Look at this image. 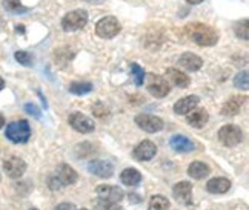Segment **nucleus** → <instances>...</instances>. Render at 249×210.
<instances>
[{
    "label": "nucleus",
    "mask_w": 249,
    "mask_h": 210,
    "mask_svg": "<svg viewBox=\"0 0 249 210\" xmlns=\"http://www.w3.org/2000/svg\"><path fill=\"white\" fill-rule=\"evenodd\" d=\"M131 75L134 77V83H136V86H142L143 81H145V77H146L145 71H143V68L139 66L137 63H131Z\"/></svg>",
    "instance_id": "cd10ccee"
},
{
    "label": "nucleus",
    "mask_w": 249,
    "mask_h": 210,
    "mask_svg": "<svg viewBox=\"0 0 249 210\" xmlns=\"http://www.w3.org/2000/svg\"><path fill=\"white\" fill-rule=\"evenodd\" d=\"M178 63L181 68H185L189 72H196L198 69H202V66H203L202 57H198L197 54H193V52H185L178 59Z\"/></svg>",
    "instance_id": "dca6fc26"
},
{
    "label": "nucleus",
    "mask_w": 249,
    "mask_h": 210,
    "mask_svg": "<svg viewBox=\"0 0 249 210\" xmlns=\"http://www.w3.org/2000/svg\"><path fill=\"white\" fill-rule=\"evenodd\" d=\"M209 174H211L209 166L202 163V161H194V163H191L188 167V175L194 179H203Z\"/></svg>",
    "instance_id": "5701e85b"
},
{
    "label": "nucleus",
    "mask_w": 249,
    "mask_h": 210,
    "mask_svg": "<svg viewBox=\"0 0 249 210\" xmlns=\"http://www.w3.org/2000/svg\"><path fill=\"white\" fill-rule=\"evenodd\" d=\"M2 3H3V8L6 9L8 13L16 14V16H18V14H25V13L30 11V8L23 6L20 0H3Z\"/></svg>",
    "instance_id": "393cba45"
},
{
    "label": "nucleus",
    "mask_w": 249,
    "mask_h": 210,
    "mask_svg": "<svg viewBox=\"0 0 249 210\" xmlns=\"http://www.w3.org/2000/svg\"><path fill=\"white\" fill-rule=\"evenodd\" d=\"M186 2H188L189 5H198V3H202L203 0H186Z\"/></svg>",
    "instance_id": "c9c22d12"
},
{
    "label": "nucleus",
    "mask_w": 249,
    "mask_h": 210,
    "mask_svg": "<svg viewBox=\"0 0 249 210\" xmlns=\"http://www.w3.org/2000/svg\"><path fill=\"white\" fill-rule=\"evenodd\" d=\"M186 35L198 46H214L218 42V32L206 23L194 22L186 26Z\"/></svg>",
    "instance_id": "f257e3e1"
},
{
    "label": "nucleus",
    "mask_w": 249,
    "mask_h": 210,
    "mask_svg": "<svg viewBox=\"0 0 249 210\" xmlns=\"http://www.w3.org/2000/svg\"><path fill=\"white\" fill-rule=\"evenodd\" d=\"M55 210H75L74 204H70V203H62L55 207Z\"/></svg>",
    "instance_id": "72a5a7b5"
},
{
    "label": "nucleus",
    "mask_w": 249,
    "mask_h": 210,
    "mask_svg": "<svg viewBox=\"0 0 249 210\" xmlns=\"http://www.w3.org/2000/svg\"><path fill=\"white\" fill-rule=\"evenodd\" d=\"M5 126V117L2 115V113H0V129H2Z\"/></svg>",
    "instance_id": "e433bc0d"
},
{
    "label": "nucleus",
    "mask_w": 249,
    "mask_h": 210,
    "mask_svg": "<svg viewBox=\"0 0 249 210\" xmlns=\"http://www.w3.org/2000/svg\"><path fill=\"white\" fill-rule=\"evenodd\" d=\"M120 181L124 186H129V187L139 186L142 183V174L137 169L128 167V169H124L120 174Z\"/></svg>",
    "instance_id": "4be33fe9"
},
{
    "label": "nucleus",
    "mask_w": 249,
    "mask_h": 210,
    "mask_svg": "<svg viewBox=\"0 0 249 210\" xmlns=\"http://www.w3.org/2000/svg\"><path fill=\"white\" fill-rule=\"evenodd\" d=\"M25 111L30 113V115H33L34 118H40L42 117V113H40V109L36 106V104L33 103H26L25 104Z\"/></svg>",
    "instance_id": "2f4dec72"
},
{
    "label": "nucleus",
    "mask_w": 249,
    "mask_h": 210,
    "mask_svg": "<svg viewBox=\"0 0 249 210\" xmlns=\"http://www.w3.org/2000/svg\"><path fill=\"white\" fill-rule=\"evenodd\" d=\"M14 59L17 60V63H20L23 66H33V55L28 51H17L14 54Z\"/></svg>",
    "instance_id": "c756f323"
},
{
    "label": "nucleus",
    "mask_w": 249,
    "mask_h": 210,
    "mask_svg": "<svg viewBox=\"0 0 249 210\" xmlns=\"http://www.w3.org/2000/svg\"><path fill=\"white\" fill-rule=\"evenodd\" d=\"M169 146L174 149L176 152H181V154H186V152H193L196 149V145L185 135H174L169 140Z\"/></svg>",
    "instance_id": "aec40b11"
},
{
    "label": "nucleus",
    "mask_w": 249,
    "mask_h": 210,
    "mask_svg": "<svg viewBox=\"0 0 249 210\" xmlns=\"http://www.w3.org/2000/svg\"><path fill=\"white\" fill-rule=\"evenodd\" d=\"M99 207L102 210H122V207L117 203H109V201H103V199H99Z\"/></svg>",
    "instance_id": "473e14b6"
},
{
    "label": "nucleus",
    "mask_w": 249,
    "mask_h": 210,
    "mask_svg": "<svg viewBox=\"0 0 249 210\" xmlns=\"http://www.w3.org/2000/svg\"><path fill=\"white\" fill-rule=\"evenodd\" d=\"M85 2H88V3H102L103 0H85Z\"/></svg>",
    "instance_id": "4c0bfd02"
},
{
    "label": "nucleus",
    "mask_w": 249,
    "mask_h": 210,
    "mask_svg": "<svg viewBox=\"0 0 249 210\" xmlns=\"http://www.w3.org/2000/svg\"><path fill=\"white\" fill-rule=\"evenodd\" d=\"M88 170L99 178H111L114 175V166L105 160H91L88 163Z\"/></svg>",
    "instance_id": "4468645a"
},
{
    "label": "nucleus",
    "mask_w": 249,
    "mask_h": 210,
    "mask_svg": "<svg viewBox=\"0 0 249 210\" xmlns=\"http://www.w3.org/2000/svg\"><path fill=\"white\" fill-rule=\"evenodd\" d=\"M218 140L226 147H235L243 141V132L235 125H225L218 130Z\"/></svg>",
    "instance_id": "423d86ee"
},
{
    "label": "nucleus",
    "mask_w": 249,
    "mask_h": 210,
    "mask_svg": "<svg viewBox=\"0 0 249 210\" xmlns=\"http://www.w3.org/2000/svg\"><path fill=\"white\" fill-rule=\"evenodd\" d=\"M79 179L77 172H75L71 166L68 164H60L57 167L55 174L50 177L48 179V186H50L51 190H57V189H62L65 186H71L75 184Z\"/></svg>",
    "instance_id": "f03ea898"
},
{
    "label": "nucleus",
    "mask_w": 249,
    "mask_h": 210,
    "mask_svg": "<svg viewBox=\"0 0 249 210\" xmlns=\"http://www.w3.org/2000/svg\"><path fill=\"white\" fill-rule=\"evenodd\" d=\"M234 86L242 91H248L249 89V77H248V72L243 71V72H238L234 79Z\"/></svg>",
    "instance_id": "c85d7f7f"
},
{
    "label": "nucleus",
    "mask_w": 249,
    "mask_h": 210,
    "mask_svg": "<svg viewBox=\"0 0 249 210\" xmlns=\"http://www.w3.org/2000/svg\"><path fill=\"white\" fill-rule=\"evenodd\" d=\"M92 89H94V86L89 81H72L68 86V91L74 95H86Z\"/></svg>",
    "instance_id": "b1692460"
},
{
    "label": "nucleus",
    "mask_w": 249,
    "mask_h": 210,
    "mask_svg": "<svg viewBox=\"0 0 249 210\" xmlns=\"http://www.w3.org/2000/svg\"><path fill=\"white\" fill-rule=\"evenodd\" d=\"M68 123L74 130H77L80 133H91L95 129L94 121L82 112H72L68 118Z\"/></svg>",
    "instance_id": "1a4fd4ad"
},
{
    "label": "nucleus",
    "mask_w": 249,
    "mask_h": 210,
    "mask_svg": "<svg viewBox=\"0 0 249 210\" xmlns=\"http://www.w3.org/2000/svg\"><path fill=\"white\" fill-rule=\"evenodd\" d=\"M234 32L238 39L242 40H248L249 39V26H248V18H243V20L237 22L234 26Z\"/></svg>",
    "instance_id": "bb28decb"
},
{
    "label": "nucleus",
    "mask_w": 249,
    "mask_h": 210,
    "mask_svg": "<svg viewBox=\"0 0 249 210\" xmlns=\"http://www.w3.org/2000/svg\"><path fill=\"white\" fill-rule=\"evenodd\" d=\"M95 194L103 201H109V203H120L124 198V192L119 186H111V184H102L97 187Z\"/></svg>",
    "instance_id": "9d476101"
},
{
    "label": "nucleus",
    "mask_w": 249,
    "mask_h": 210,
    "mask_svg": "<svg viewBox=\"0 0 249 210\" xmlns=\"http://www.w3.org/2000/svg\"><path fill=\"white\" fill-rule=\"evenodd\" d=\"M208 120H209V113L206 109H194L186 115L188 125L196 129H202L208 123Z\"/></svg>",
    "instance_id": "6ab92c4d"
},
{
    "label": "nucleus",
    "mask_w": 249,
    "mask_h": 210,
    "mask_svg": "<svg viewBox=\"0 0 249 210\" xmlns=\"http://www.w3.org/2000/svg\"><path fill=\"white\" fill-rule=\"evenodd\" d=\"M168 209H169V201L166 196H163V195L151 196L148 210H168Z\"/></svg>",
    "instance_id": "a878e982"
},
{
    "label": "nucleus",
    "mask_w": 249,
    "mask_h": 210,
    "mask_svg": "<svg viewBox=\"0 0 249 210\" xmlns=\"http://www.w3.org/2000/svg\"><path fill=\"white\" fill-rule=\"evenodd\" d=\"M200 103V98L197 95H188V97L180 98L174 104V112L177 115H188L191 111H194Z\"/></svg>",
    "instance_id": "2eb2a0df"
},
{
    "label": "nucleus",
    "mask_w": 249,
    "mask_h": 210,
    "mask_svg": "<svg viewBox=\"0 0 249 210\" xmlns=\"http://www.w3.org/2000/svg\"><path fill=\"white\" fill-rule=\"evenodd\" d=\"M88 23V13L85 9H74L62 18V30L65 32H74L83 30Z\"/></svg>",
    "instance_id": "20e7f679"
},
{
    "label": "nucleus",
    "mask_w": 249,
    "mask_h": 210,
    "mask_svg": "<svg viewBox=\"0 0 249 210\" xmlns=\"http://www.w3.org/2000/svg\"><path fill=\"white\" fill-rule=\"evenodd\" d=\"M246 97H240V95H234L228 101H225V104L222 106V115L225 117H234L240 112L243 103L246 101Z\"/></svg>",
    "instance_id": "f3484780"
},
{
    "label": "nucleus",
    "mask_w": 249,
    "mask_h": 210,
    "mask_svg": "<svg viewBox=\"0 0 249 210\" xmlns=\"http://www.w3.org/2000/svg\"><path fill=\"white\" fill-rule=\"evenodd\" d=\"M17 31H18V32H25V28H23V25H17Z\"/></svg>",
    "instance_id": "58836bf2"
},
{
    "label": "nucleus",
    "mask_w": 249,
    "mask_h": 210,
    "mask_svg": "<svg viewBox=\"0 0 249 210\" xmlns=\"http://www.w3.org/2000/svg\"><path fill=\"white\" fill-rule=\"evenodd\" d=\"M3 170L9 178H20L26 172V163L18 157H11L3 161Z\"/></svg>",
    "instance_id": "f8f14e48"
},
{
    "label": "nucleus",
    "mask_w": 249,
    "mask_h": 210,
    "mask_svg": "<svg viewBox=\"0 0 249 210\" xmlns=\"http://www.w3.org/2000/svg\"><path fill=\"white\" fill-rule=\"evenodd\" d=\"M166 75H168V79L174 83L177 88L180 89H185L188 88V86L191 84V79H189V75H186L185 72H181L180 69H176V68H169L166 71Z\"/></svg>",
    "instance_id": "412c9836"
},
{
    "label": "nucleus",
    "mask_w": 249,
    "mask_h": 210,
    "mask_svg": "<svg viewBox=\"0 0 249 210\" xmlns=\"http://www.w3.org/2000/svg\"><path fill=\"white\" fill-rule=\"evenodd\" d=\"M156 154H157V146L149 140L139 143L132 150V157L137 161H149L156 157Z\"/></svg>",
    "instance_id": "ddd939ff"
},
{
    "label": "nucleus",
    "mask_w": 249,
    "mask_h": 210,
    "mask_svg": "<svg viewBox=\"0 0 249 210\" xmlns=\"http://www.w3.org/2000/svg\"><path fill=\"white\" fill-rule=\"evenodd\" d=\"M31 210H37V209H31Z\"/></svg>",
    "instance_id": "79ce46f5"
},
{
    "label": "nucleus",
    "mask_w": 249,
    "mask_h": 210,
    "mask_svg": "<svg viewBox=\"0 0 249 210\" xmlns=\"http://www.w3.org/2000/svg\"><path fill=\"white\" fill-rule=\"evenodd\" d=\"M5 135L9 141L16 143V145H23V143H26L31 137L30 123L26 120H18V121L9 123L5 130Z\"/></svg>",
    "instance_id": "7ed1b4c3"
},
{
    "label": "nucleus",
    "mask_w": 249,
    "mask_h": 210,
    "mask_svg": "<svg viewBox=\"0 0 249 210\" xmlns=\"http://www.w3.org/2000/svg\"><path fill=\"white\" fill-rule=\"evenodd\" d=\"M229 189H231V181H229L228 178H223V177L213 178L206 183V190L209 194H214V195L226 194Z\"/></svg>",
    "instance_id": "a211bd4d"
},
{
    "label": "nucleus",
    "mask_w": 249,
    "mask_h": 210,
    "mask_svg": "<svg viewBox=\"0 0 249 210\" xmlns=\"http://www.w3.org/2000/svg\"><path fill=\"white\" fill-rule=\"evenodd\" d=\"M37 94H39V97L42 98V103H43V106H45V108H48V104H46V98L43 97V94H42L40 91H37Z\"/></svg>",
    "instance_id": "f704fd0d"
},
{
    "label": "nucleus",
    "mask_w": 249,
    "mask_h": 210,
    "mask_svg": "<svg viewBox=\"0 0 249 210\" xmlns=\"http://www.w3.org/2000/svg\"><path fill=\"white\" fill-rule=\"evenodd\" d=\"M92 113L95 117H105L109 113V109L105 106V104L102 101H97L95 104H92Z\"/></svg>",
    "instance_id": "7c9ffc66"
},
{
    "label": "nucleus",
    "mask_w": 249,
    "mask_h": 210,
    "mask_svg": "<svg viewBox=\"0 0 249 210\" xmlns=\"http://www.w3.org/2000/svg\"><path fill=\"white\" fill-rule=\"evenodd\" d=\"M80 210H88V209H80Z\"/></svg>",
    "instance_id": "a19ab883"
},
{
    "label": "nucleus",
    "mask_w": 249,
    "mask_h": 210,
    "mask_svg": "<svg viewBox=\"0 0 249 210\" xmlns=\"http://www.w3.org/2000/svg\"><path fill=\"white\" fill-rule=\"evenodd\" d=\"M172 195H174L176 201L180 204H193V184L189 181H180V183L172 187Z\"/></svg>",
    "instance_id": "9b49d317"
},
{
    "label": "nucleus",
    "mask_w": 249,
    "mask_h": 210,
    "mask_svg": "<svg viewBox=\"0 0 249 210\" xmlns=\"http://www.w3.org/2000/svg\"><path fill=\"white\" fill-rule=\"evenodd\" d=\"M134 121H136V125L142 130H145L148 133L160 132L161 129L165 128L163 120H161L160 117H157V115H151V113H140V115H137L136 118H134Z\"/></svg>",
    "instance_id": "6e6552de"
},
{
    "label": "nucleus",
    "mask_w": 249,
    "mask_h": 210,
    "mask_svg": "<svg viewBox=\"0 0 249 210\" xmlns=\"http://www.w3.org/2000/svg\"><path fill=\"white\" fill-rule=\"evenodd\" d=\"M120 30H122L120 22L114 16H107L95 23V34L100 39H107V40L112 39V37H116L120 32Z\"/></svg>",
    "instance_id": "39448f33"
},
{
    "label": "nucleus",
    "mask_w": 249,
    "mask_h": 210,
    "mask_svg": "<svg viewBox=\"0 0 249 210\" xmlns=\"http://www.w3.org/2000/svg\"><path fill=\"white\" fill-rule=\"evenodd\" d=\"M146 89L152 97H156V98L166 97L171 91L168 80L165 77H161V75H156V74H149Z\"/></svg>",
    "instance_id": "0eeeda50"
},
{
    "label": "nucleus",
    "mask_w": 249,
    "mask_h": 210,
    "mask_svg": "<svg viewBox=\"0 0 249 210\" xmlns=\"http://www.w3.org/2000/svg\"><path fill=\"white\" fill-rule=\"evenodd\" d=\"M5 88V81H3V79H0V91H2Z\"/></svg>",
    "instance_id": "ea45409f"
}]
</instances>
